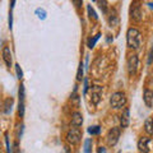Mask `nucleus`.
Here are the masks:
<instances>
[{"mask_svg": "<svg viewBox=\"0 0 153 153\" xmlns=\"http://www.w3.org/2000/svg\"><path fill=\"white\" fill-rule=\"evenodd\" d=\"M126 42L130 49H134V50L139 49V46L142 45L140 32L138 31L137 28H129L126 32Z\"/></svg>", "mask_w": 153, "mask_h": 153, "instance_id": "f257e3e1", "label": "nucleus"}, {"mask_svg": "<svg viewBox=\"0 0 153 153\" xmlns=\"http://www.w3.org/2000/svg\"><path fill=\"white\" fill-rule=\"evenodd\" d=\"M110 105L114 108H123L126 105V97L125 93L123 92H115L111 98H110Z\"/></svg>", "mask_w": 153, "mask_h": 153, "instance_id": "f03ea898", "label": "nucleus"}, {"mask_svg": "<svg viewBox=\"0 0 153 153\" xmlns=\"http://www.w3.org/2000/svg\"><path fill=\"white\" fill-rule=\"evenodd\" d=\"M126 65H128V73H129V75H130V76L135 75L137 71H138V66H139V59H138V56L135 54L129 55Z\"/></svg>", "mask_w": 153, "mask_h": 153, "instance_id": "7ed1b4c3", "label": "nucleus"}, {"mask_svg": "<svg viewBox=\"0 0 153 153\" xmlns=\"http://www.w3.org/2000/svg\"><path fill=\"white\" fill-rule=\"evenodd\" d=\"M80 138H82V131H80L78 128H74V126L66 134V140H68L70 144H78L80 142Z\"/></svg>", "mask_w": 153, "mask_h": 153, "instance_id": "20e7f679", "label": "nucleus"}, {"mask_svg": "<svg viewBox=\"0 0 153 153\" xmlns=\"http://www.w3.org/2000/svg\"><path fill=\"white\" fill-rule=\"evenodd\" d=\"M119 138H120V128H112V129H110L108 133H107V137H106L107 144L111 146V147L115 146L119 142Z\"/></svg>", "mask_w": 153, "mask_h": 153, "instance_id": "39448f33", "label": "nucleus"}, {"mask_svg": "<svg viewBox=\"0 0 153 153\" xmlns=\"http://www.w3.org/2000/svg\"><path fill=\"white\" fill-rule=\"evenodd\" d=\"M101 94H102V87H100V85H93V87H91V98H92V102L94 105H97L100 102Z\"/></svg>", "mask_w": 153, "mask_h": 153, "instance_id": "423d86ee", "label": "nucleus"}, {"mask_svg": "<svg viewBox=\"0 0 153 153\" xmlns=\"http://www.w3.org/2000/svg\"><path fill=\"white\" fill-rule=\"evenodd\" d=\"M131 18L135 22H140L142 21V9L139 3H134L131 7Z\"/></svg>", "mask_w": 153, "mask_h": 153, "instance_id": "0eeeda50", "label": "nucleus"}, {"mask_svg": "<svg viewBox=\"0 0 153 153\" xmlns=\"http://www.w3.org/2000/svg\"><path fill=\"white\" fill-rule=\"evenodd\" d=\"M149 143H151V138L148 137H143L138 142V149L139 152H148L149 151Z\"/></svg>", "mask_w": 153, "mask_h": 153, "instance_id": "6e6552de", "label": "nucleus"}, {"mask_svg": "<svg viewBox=\"0 0 153 153\" xmlns=\"http://www.w3.org/2000/svg\"><path fill=\"white\" fill-rule=\"evenodd\" d=\"M19 115H25V85L19 87Z\"/></svg>", "mask_w": 153, "mask_h": 153, "instance_id": "1a4fd4ad", "label": "nucleus"}, {"mask_svg": "<svg viewBox=\"0 0 153 153\" xmlns=\"http://www.w3.org/2000/svg\"><path fill=\"white\" fill-rule=\"evenodd\" d=\"M129 123H130V112H129V108H125L120 116V125L123 129H125L129 126Z\"/></svg>", "mask_w": 153, "mask_h": 153, "instance_id": "9d476101", "label": "nucleus"}, {"mask_svg": "<svg viewBox=\"0 0 153 153\" xmlns=\"http://www.w3.org/2000/svg\"><path fill=\"white\" fill-rule=\"evenodd\" d=\"M143 101L147 107H153V92L151 89H146L143 93Z\"/></svg>", "mask_w": 153, "mask_h": 153, "instance_id": "9b49d317", "label": "nucleus"}, {"mask_svg": "<svg viewBox=\"0 0 153 153\" xmlns=\"http://www.w3.org/2000/svg\"><path fill=\"white\" fill-rule=\"evenodd\" d=\"M83 124V116L80 112H74L71 115V126L78 128Z\"/></svg>", "mask_w": 153, "mask_h": 153, "instance_id": "f8f14e48", "label": "nucleus"}, {"mask_svg": "<svg viewBox=\"0 0 153 153\" xmlns=\"http://www.w3.org/2000/svg\"><path fill=\"white\" fill-rule=\"evenodd\" d=\"M3 60L5 61L7 66L10 68L12 66V52H10V49H9L8 46H4V49H3Z\"/></svg>", "mask_w": 153, "mask_h": 153, "instance_id": "ddd939ff", "label": "nucleus"}, {"mask_svg": "<svg viewBox=\"0 0 153 153\" xmlns=\"http://www.w3.org/2000/svg\"><path fill=\"white\" fill-rule=\"evenodd\" d=\"M144 130L147 134L152 135L153 134V119L152 117H147L144 121Z\"/></svg>", "mask_w": 153, "mask_h": 153, "instance_id": "4468645a", "label": "nucleus"}, {"mask_svg": "<svg viewBox=\"0 0 153 153\" xmlns=\"http://www.w3.org/2000/svg\"><path fill=\"white\" fill-rule=\"evenodd\" d=\"M12 106H13V100L12 98H8L5 103H4V112L5 114H9L12 111Z\"/></svg>", "mask_w": 153, "mask_h": 153, "instance_id": "2eb2a0df", "label": "nucleus"}, {"mask_svg": "<svg viewBox=\"0 0 153 153\" xmlns=\"http://www.w3.org/2000/svg\"><path fill=\"white\" fill-rule=\"evenodd\" d=\"M82 78H83V63L80 61L79 63V68H78V73H76V80H82Z\"/></svg>", "mask_w": 153, "mask_h": 153, "instance_id": "dca6fc26", "label": "nucleus"}, {"mask_svg": "<svg viewBox=\"0 0 153 153\" xmlns=\"http://www.w3.org/2000/svg\"><path fill=\"white\" fill-rule=\"evenodd\" d=\"M100 130H101V129H100V126H97V125L88 128V133L92 134V135H97V134H100Z\"/></svg>", "mask_w": 153, "mask_h": 153, "instance_id": "f3484780", "label": "nucleus"}, {"mask_svg": "<svg viewBox=\"0 0 153 153\" xmlns=\"http://www.w3.org/2000/svg\"><path fill=\"white\" fill-rule=\"evenodd\" d=\"M91 149H92V140L87 139L84 142V153H91Z\"/></svg>", "mask_w": 153, "mask_h": 153, "instance_id": "a211bd4d", "label": "nucleus"}, {"mask_svg": "<svg viewBox=\"0 0 153 153\" xmlns=\"http://www.w3.org/2000/svg\"><path fill=\"white\" fill-rule=\"evenodd\" d=\"M100 36H101V35H96L93 38H89V40H88V47H89V49H92V47H94L96 42H97V40L100 38Z\"/></svg>", "mask_w": 153, "mask_h": 153, "instance_id": "6ab92c4d", "label": "nucleus"}, {"mask_svg": "<svg viewBox=\"0 0 153 153\" xmlns=\"http://www.w3.org/2000/svg\"><path fill=\"white\" fill-rule=\"evenodd\" d=\"M36 14L40 19H46V12L44 10V9H41V8L36 9Z\"/></svg>", "mask_w": 153, "mask_h": 153, "instance_id": "aec40b11", "label": "nucleus"}, {"mask_svg": "<svg viewBox=\"0 0 153 153\" xmlns=\"http://www.w3.org/2000/svg\"><path fill=\"white\" fill-rule=\"evenodd\" d=\"M100 8H101V10L105 14L107 13V1L106 0H100Z\"/></svg>", "mask_w": 153, "mask_h": 153, "instance_id": "412c9836", "label": "nucleus"}, {"mask_svg": "<svg viewBox=\"0 0 153 153\" xmlns=\"http://www.w3.org/2000/svg\"><path fill=\"white\" fill-rule=\"evenodd\" d=\"M87 10H88V14H89V17H91V18H93V19H97V18H98V17H97V14H96V12L93 10V8L91 7V5L87 7Z\"/></svg>", "mask_w": 153, "mask_h": 153, "instance_id": "4be33fe9", "label": "nucleus"}, {"mask_svg": "<svg viewBox=\"0 0 153 153\" xmlns=\"http://www.w3.org/2000/svg\"><path fill=\"white\" fill-rule=\"evenodd\" d=\"M108 22H110V25H111V27L115 26V25H117V16H116V14L114 13V16L111 14V17L108 18Z\"/></svg>", "mask_w": 153, "mask_h": 153, "instance_id": "5701e85b", "label": "nucleus"}, {"mask_svg": "<svg viewBox=\"0 0 153 153\" xmlns=\"http://www.w3.org/2000/svg\"><path fill=\"white\" fill-rule=\"evenodd\" d=\"M16 71H17V76H18V79H22V78H23V71H22L21 66H19L18 64H16Z\"/></svg>", "mask_w": 153, "mask_h": 153, "instance_id": "b1692460", "label": "nucleus"}, {"mask_svg": "<svg viewBox=\"0 0 153 153\" xmlns=\"http://www.w3.org/2000/svg\"><path fill=\"white\" fill-rule=\"evenodd\" d=\"M88 88H89V85H88V79L84 78V89H83V94H87Z\"/></svg>", "mask_w": 153, "mask_h": 153, "instance_id": "393cba45", "label": "nucleus"}, {"mask_svg": "<svg viewBox=\"0 0 153 153\" xmlns=\"http://www.w3.org/2000/svg\"><path fill=\"white\" fill-rule=\"evenodd\" d=\"M153 63V49L149 52V56H148V65H151Z\"/></svg>", "mask_w": 153, "mask_h": 153, "instance_id": "a878e982", "label": "nucleus"}, {"mask_svg": "<svg viewBox=\"0 0 153 153\" xmlns=\"http://www.w3.org/2000/svg\"><path fill=\"white\" fill-rule=\"evenodd\" d=\"M71 1H73V4H74L76 8H80V7H82V0H71Z\"/></svg>", "mask_w": 153, "mask_h": 153, "instance_id": "bb28decb", "label": "nucleus"}, {"mask_svg": "<svg viewBox=\"0 0 153 153\" xmlns=\"http://www.w3.org/2000/svg\"><path fill=\"white\" fill-rule=\"evenodd\" d=\"M5 144H7V151H8V153H12V151H10V146H9V139H8V135H5Z\"/></svg>", "mask_w": 153, "mask_h": 153, "instance_id": "cd10ccee", "label": "nucleus"}, {"mask_svg": "<svg viewBox=\"0 0 153 153\" xmlns=\"http://www.w3.org/2000/svg\"><path fill=\"white\" fill-rule=\"evenodd\" d=\"M63 153H70V149H69L68 147H64L63 148Z\"/></svg>", "mask_w": 153, "mask_h": 153, "instance_id": "c85d7f7f", "label": "nucleus"}, {"mask_svg": "<svg viewBox=\"0 0 153 153\" xmlns=\"http://www.w3.org/2000/svg\"><path fill=\"white\" fill-rule=\"evenodd\" d=\"M103 152H105L103 148H101V149H98V153H103Z\"/></svg>", "mask_w": 153, "mask_h": 153, "instance_id": "c756f323", "label": "nucleus"}, {"mask_svg": "<svg viewBox=\"0 0 153 153\" xmlns=\"http://www.w3.org/2000/svg\"><path fill=\"white\" fill-rule=\"evenodd\" d=\"M14 4H16V0H12V5H10V7H12V8H13V7H14Z\"/></svg>", "mask_w": 153, "mask_h": 153, "instance_id": "7c9ffc66", "label": "nucleus"}, {"mask_svg": "<svg viewBox=\"0 0 153 153\" xmlns=\"http://www.w3.org/2000/svg\"><path fill=\"white\" fill-rule=\"evenodd\" d=\"M149 7H151V8L153 9V3H151V4H149Z\"/></svg>", "mask_w": 153, "mask_h": 153, "instance_id": "2f4dec72", "label": "nucleus"}, {"mask_svg": "<svg viewBox=\"0 0 153 153\" xmlns=\"http://www.w3.org/2000/svg\"><path fill=\"white\" fill-rule=\"evenodd\" d=\"M140 153H148V152H140Z\"/></svg>", "mask_w": 153, "mask_h": 153, "instance_id": "473e14b6", "label": "nucleus"}, {"mask_svg": "<svg viewBox=\"0 0 153 153\" xmlns=\"http://www.w3.org/2000/svg\"><path fill=\"white\" fill-rule=\"evenodd\" d=\"M92 1H96V0H92Z\"/></svg>", "mask_w": 153, "mask_h": 153, "instance_id": "72a5a7b5", "label": "nucleus"}]
</instances>
